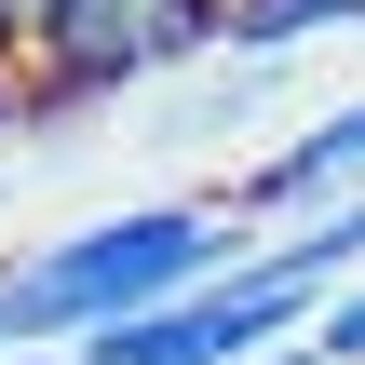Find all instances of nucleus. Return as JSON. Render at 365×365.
<instances>
[{
    "label": "nucleus",
    "instance_id": "2",
    "mask_svg": "<svg viewBox=\"0 0 365 365\" xmlns=\"http://www.w3.org/2000/svg\"><path fill=\"white\" fill-rule=\"evenodd\" d=\"M217 14L230 0H27V41H41V81L14 95V122H54L81 95H135L190 54H217Z\"/></svg>",
    "mask_w": 365,
    "mask_h": 365
},
{
    "label": "nucleus",
    "instance_id": "7",
    "mask_svg": "<svg viewBox=\"0 0 365 365\" xmlns=\"http://www.w3.org/2000/svg\"><path fill=\"white\" fill-rule=\"evenodd\" d=\"M271 365H298V352H271Z\"/></svg>",
    "mask_w": 365,
    "mask_h": 365
},
{
    "label": "nucleus",
    "instance_id": "5",
    "mask_svg": "<svg viewBox=\"0 0 365 365\" xmlns=\"http://www.w3.org/2000/svg\"><path fill=\"white\" fill-rule=\"evenodd\" d=\"M298 365H365V284H339V298L298 325Z\"/></svg>",
    "mask_w": 365,
    "mask_h": 365
},
{
    "label": "nucleus",
    "instance_id": "1",
    "mask_svg": "<svg viewBox=\"0 0 365 365\" xmlns=\"http://www.w3.org/2000/svg\"><path fill=\"white\" fill-rule=\"evenodd\" d=\"M244 257H257V230L230 203H122V217H81V230H41L0 271V352H41V339L81 352L95 325H135L163 298H203Z\"/></svg>",
    "mask_w": 365,
    "mask_h": 365
},
{
    "label": "nucleus",
    "instance_id": "6",
    "mask_svg": "<svg viewBox=\"0 0 365 365\" xmlns=\"http://www.w3.org/2000/svg\"><path fill=\"white\" fill-rule=\"evenodd\" d=\"M0 365H68V352H0Z\"/></svg>",
    "mask_w": 365,
    "mask_h": 365
},
{
    "label": "nucleus",
    "instance_id": "3",
    "mask_svg": "<svg viewBox=\"0 0 365 365\" xmlns=\"http://www.w3.org/2000/svg\"><path fill=\"white\" fill-rule=\"evenodd\" d=\"M352 190H365V95L325 108V122H298L271 163H244L230 176V217L257 230V217H312V203H352Z\"/></svg>",
    "mask_w": 365,
    "mask_h": 365
},
{
    "label": "nucleus",
    "instance_id": "4",
    "mask_svg": "<svg viewBox=\"0 0 365 365\" xmlns=\"http://www.w3.org/2000/svg\"><path fill=\"white\" fill-rule=\"evenodd\" d=\"M312 41H365V0H230L217 14V54L230 68H284Z\"/></svg>",
    "mask_w": 365,
    "mask_h": 365
}]
</instances>
